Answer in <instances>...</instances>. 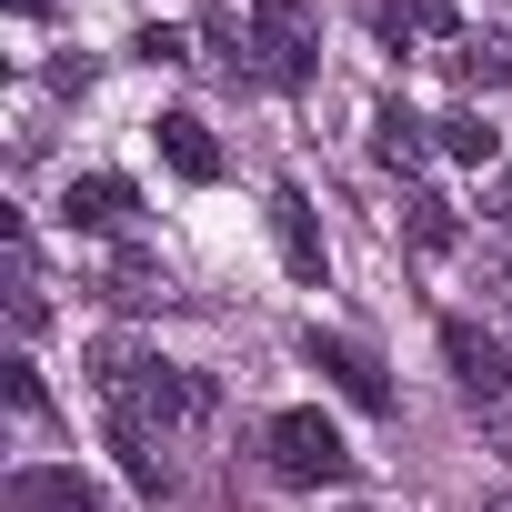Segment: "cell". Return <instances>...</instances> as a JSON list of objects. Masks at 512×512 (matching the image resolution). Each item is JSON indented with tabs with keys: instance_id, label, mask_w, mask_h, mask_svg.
<instances>
[{
	"instance_id": "cell-16",
	"label": "cell",
	"mask_w": 512,
	"mask_h": 512,
	"mask_svg": "<svg viewBox=\"0 0 512 512\" xmlns=\"http://www.w3.org/2000/svg\"><path fill=\"white\" fill-rule=\"evenodd\" d=\"M482 512H512V492H492V502H482Z\"/></svg>"
},
{
	"instance_id": "cell-5",
	"label": "cell",
	"mask_w": 512,
	"mask_h": 512,
	"mask_svg": "<svg viewBox=\"0 0 512 512\" xmlns=\"http://www.w3.org/2000/svg\"><path fill=\"white\" fill-rule=\"evenodd\" d=\"M302 352H312V372H332V392H352L362 412H392V382H382V362H372L362 342H342V332H312Z\"/></svg>"
},
{
	"instance_id": "cell-10",
	"label": "cell",
	"mask_w": 512,
	"mask_h": 512,
	"mask_svg": "<svg viewBox=\"0 0 512 512\" xmlns=\"http://www.w3.org/2000/svg\"><path fill=\"white\" fill-rule=\"evenodd\" d=\"M11 502H21V512H111L81 472H21V482H11Z\"/></svg>"
},
{
	"instance_id": "cell-14",
	"label": "cell",
	"mask_w": 512,
	"mask_h": 512,
	"mask_svg": "<svg viewBox=\"0 0 512 512\" xmlns=\"http://www.w3.org/2000/svg\"><path fill=\"white\" fill-rule=\"evenodd\" d=\"M432 131H442V151H452V161H492V151H502V141H492L472 111H452V121H432Z\"/></svg>"
},
{
	"instance_id": "cell-13",
	"label": "cell",
	"mask_w": 512,
	"mask_h": 512,
	"mask_svg": "<svg viewBox=\"0 0 512 512\" xmlns=\"http://www.w3.org/2000/svg\"><path fill=\"white\" fill-rule=\"evenodd\" d=\"M482 302H492V312H512V231H492V241H482Z\"/></svg>"
},
{
	"instance_id": "cell-4",
	"label": "cell",
	"mask_w": 512,
	"mask_h": 512,
	"mask_svg": "<svg viewBox=\"0 0 512 512\" xmlns=\"http://www.w3.org/2000/svg\"><path fill=\"white\" fill-rule=\"evenodd\" d=\"M272 241H282V272L322 292V272H332V251H322V221H312V201H302L292 181L272 191Z\"/></svg>"
},
{
	"instance_id": "cell-8",
	"label": "cell",
	"mask_w": 512,
	"mask_h": 512,
	"mask_svg": "<svg viewBox=\"0 0 512 512\" xmlns=\"http://www.w3.org/2000/svg\"><path fill=\"white\" fill-rule=\"evenodd\" d=\"M151 141H161V161H171L181 181H211V171H221V151H211V131H201L191 111H161V121H151Z\"/></svg>"
},
{
	"instance_id": "cell-15",
	"label": "cell",
	"mask_w": 512,
	"mask_h": 512,
	"mask_svg": "<svg viewBox=\"0 0 512 512\" xmlns=\"http://www.w3.org/2000/svg\"><path fill=\"white\" fill-rule=\"evenodd\" d=\"M141 61H161V71H181V61H191V41H181V31H161V21H151V31H141Z\"/></svg>"
},
{
	"instance_id": "cell-9",
	"label": "cell",
	"mask_w": 512,
	"mask_h": 512,
	"mask_svg": "<svg viewBox=\"0 0 512 512\" xmlns=\"http://www.w3.org/2000/svg\"><path fill=\"white\" fill-rule=\"evenodd\" d=\"M71 231H111V221H131V181L121 171H91V181H71Z\"/></svg>"
},
{
	"instance_id": "cell-3",
	"label": "cell",
	"mask_w": 512,
	"mask_h": 512,
	"mask_svg": "<svg viewBox=\"0 0 512 512\" xmlns=\"http://www.w3.org/2000/svg\"><path fill=\"white\" fill-rule=\"evenodd\" d=\"M442 362H452V382H462L482 412H502V402H512V352H502L482 322H462V312H452V322H442Z\"/></svg>"
},
{
	"instance_id": "cell-1",
	"label": "cell",
	"mask_w": 512,
	"mask_h": 512,
	"mask_svg": "<svg viewBox=\"0 0 512 512\" xmlns=\"http://www.w3.org/2000/svg\"><path fill=\"white\" fill-rule=\"evenodd\" d=\"M262 452H272V472H282V482H302V492H332V482H352V442H342L322 412H272Z\"/></svg>"
},
{
	"instance_id": "cell-11",
	"label": "cell",
	"mask_w": 512,
	"mask_h": 512,
	"mask_svg": "<svg viewBox=\"0 0 512 512\" xmlns=\"http://www.w3.org/2000/svg\"><path fill=\"white\" fill-rule=\"evenodd\" d=\"M402 241L422 251V262H442V251L462 241V221H452V201H432V191H412V201H402Z\"/></svg>"
},
{
	"instance_id": "cell-7",
	"label": "cell",
	"mask_w": 512,
	"mask_h": 512,
	"mask_svg": "<svg viewBox=\"0 0 512 512\" xmlns=\"http://www.w3.org/2000/svg\"><path fill=\"white\" fill-rule=\"evenodd\" d=\"M442 71H452L462 91H502V81H512V31H462V41L442 51Z\"/></svg>"
},
{
	"instance_id": "cell-12",
	"label": "cell",
	"mask_w": 512,
	"mask_h": 512,
	"mask_svg": "<svg viewBox=\"0 0 512 512\" xmlns=\"http://www.w3.org/2000/svg\"><path fill=\"white\" fill-rule=\"evenodd\" d=\"M422 131H432V121H412V111H382V121H372V161H382V171H422V151H432Z\"/></svg>"
},
{
	"instance_id": "cell-2",
	"label": "cell",
	"mask_w": 512,
	"mask_h": 512,
	"mask_svg": "<svg viewBox=\"0 0 512 512\" xmlns=\"http://www.w3.org/2000/svg\"><path fill=\"white\" fill-rule=\"evenodd\" d=\"M312 61H322V31H312L302 0H251V71L282 81V91H302Z\"/></svg>"
},
{
	"instance_id": "cell-6",
	"label": "cell",
	"mask_w": 512,
	"mask_h": 512,
	"mask_svg": "<svg viewBox=\"0 0 512 512\" xmlns=\"http://www.w3.org/2000/svg\"><path fill=\"white\" fill-rule=\"evenodd\" d=\"M111 302L121 312H181V282H171V262H151V251H111Z\"/></svg>"
}]
</instances>
